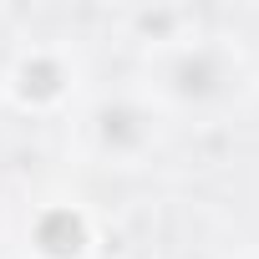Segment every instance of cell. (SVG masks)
<instances>
[{
  "instance_id": "obj_2",
  "label": "cell",
  "mask_w": 259,
  "mask_h": 259,
  "mask_svg": "<svg viewBox=\"0 0 259 259\" xmlns=\"http://www.w3.org/2000/svg\"><path fill=\"white\" fill-rule=\"evenodd\" d=\"M61 81H66V71H61V61L46 56V51H36V56H26V61L16 66V97L31 102V107L56 102V97H61Z\"/></svg>"
},
{
  "instance_id": "obj_1",
  "label": "cell",
  "mask_w": 259,
  "mask_h": 259,
  "mask_svg": "<svg viewBox=\"0 0 259 259\" xmlns=\"http://www.w3.org/2000/svg\"><path fill=\"white\" fill-rule=\"evenodd\" d=\"M87 219L76 213V208H51V213H41V224H36V249L46 254V259H81V249H87Z\"/></svg>"
},
{
  "instance_id": "obj_3",
  "label": "cell",
  "mask_w": 259,
  "mask_h": 259,
  "mask_svg": "<svg viewBox=\"0 0 259 259\" xmlns=\"http://www.w3.org/2000/svg\"><path fill=\"white\" fill-rule=\"evenodd\" d=\"M173 76H178V92L183 97H203V92H213V56L208 51H193V56H183L178 66H173Z\"/></svg>"
},
{
  "instance_id": "obj_4",
  "label": "cell",
  "mask_w": 259,
  "mask_h": 259,
  "mask_svg": "<svg viewBox=\"0 0 259 259\" xmlns=\"http://www.w3.org/2000/svg\"><path fill=\"white\" fill-rule=\"evenodd\" d=\"M97 122H102V143H107V148H112V143H122V138H133V143H143V138H148V127H138L143 117H138L133 107H102V117H97Z\"/></svg>"
}]
</instances>
